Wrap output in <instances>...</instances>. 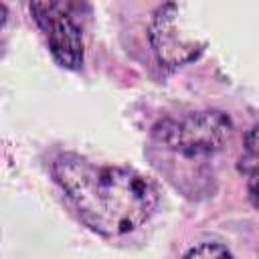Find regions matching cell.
<instances>
[{
    "mask_svg": "<svg viewBox=\"0 0 259 259\" xmlns=\"http://www.w3.org/2000/svg\"><path fill=\"white\" fill-rule=\"evenodd\" d=\"M53 174L81 221L93 231L117 237L144 225L158 206L156 186L136 170L93 164L75 154H63Z\"/></svg>",
    "mask_w": 259,
    "mask_h": 259,
    "instance_id": "obj_1",
    "label": "cell"
},
{
    "mask_svg": "<svg viewBox=\"0 0 259 259\" xmlns=\"http://www.w3.org/2000/svg\"><path fill=\"white\" fill-rule=\"evenodd\" d=\"M154 134L168 150L188 158H198L210 156L223 148L231 134V121L221 111H200L178 121L160 123Z\"/></svg>",
    "mask_w": 259,
    "mask_h": 259,
    "instance_id": "obj_2",
    "label": "cell"
},
{
    "mask_svg": "<svg viewBox=\"0 0 259 259\" xmlns=\"http://www.w3.org/2000/svg\"><path fill=\"white\" fill-rule=\"evenodd\" d=\"M30 10L59 65L79 69L83 63V36L69 12V6L61 2H34L30 4Z\"/></svg>",
    "mask_w": 259,
    "mask_h": 259,
    "instance_id": "obj_3",
    "label": "cell"
},
{
    "mask_svg": "<svg viewBox=\"0 0 259 259\" xmlns=\"http://www.w3.org/2000/svg\"><path fill=\"white\" fill-rule=\"evenodd\" d=\"M184 259H233V257L219 243H200V245L192 247L184 255Z\"/></svg>",
    "mask_w": 259,
    "mask_h": 259,
    "instance_id": "obj_4",
    "label": "cell"
},
{
    "mask_svg": "<svg viewBox=\"0 0 259 259\" xmlns=\"http://www.w3.org/2000/svg\"><path fill=\"white\" fill-rule=\"evenodd\" d=\"M4 18H6V8H4L2 4H0V24L4 22Z\"/></svg>",
    "mask_w": 259,
    "mask_h": 259,
    "instance_id": "obj_5",
    "label": "cell"
}]
</instances>
